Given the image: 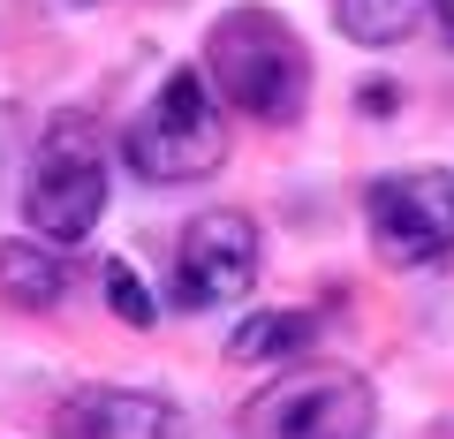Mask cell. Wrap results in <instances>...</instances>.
I'll use <instances>...</instances> for the list:
<instances>
[{
	"mask_svg": "<svg viewBox=\"0 0 454 439\" xmlns=\"http://www.w3.org/2000/svg\"><path fill=\"white\" fill-rule=\"evenodd\" d=\"M258 280V228L243 212H197L190 235L175 243V303L182 310H220L250 295Z\"/></svg>",
	"mask_w": 454,
	"mask_h": 439,
	"instance_id": "obj_6",
	"label": "cell"
},
{
	"mask_svg": "<svg viewBox=\"0 0 454 439\" xmlns=\"http://www.w3.org/2000/svg\"><path fill=\"white\" fill-rule=\"evenodd\" d=\"M61 8H98V0H61Z\"/></svg>",
	"mask_w": 454,
	"mask_h": 439,
	"instance_id": "obj_15",
	"label": "cell"
},
{
	"mask_svg": "<svg viewBox=\"0 0 454 439\" xmlns=\"http://www.w3.org/2000/svg\"><path fill=\"white\" fill-rule=\"evenodd\" d=\"M432 16H439V31L454 38V0H432Z\"/></svg>",
	"mask_w": 454,
	"mask_h": 439,
	"instance_id": "obj_13",
	"label": "cell"
},
{
	"mask_svg": "<svg viewBox=\"0 0 454 439\" xmlns=\"http://www.w3.org/2000/svg\"><path fill=\"white\" fill-rule=\"evenodd\" d=\"M424 8H432V0H333V23L356 38V46H402L424 23Z\"/></svg>",
	"mask_w": 454,
	"mask_h": 439,
	"instance_id": "obj_10",
	"label": "cell"
},
{
	"mask_svg": "<svg viewBox=\"0 0 454 439\" xmlns=\"http://www.w3.org/2000/svg\"><path fill=\"white\" fill-rule=\"evenodd\" d=\"M205 83L220 91V106L280 129L310 98V53L273 8H227L205 38Z\"/></svg>",
	"mask_w": 454,
	"mask_h": 439,
	"instance_id": "obj_1",
	"label": "cell"
},
{
	"mask_svg": "<svg viewBox=\"0 0 454 439\" xmlns=\"http://www.w3.org/2000/svg\"><path fill=\"white\" fill-rule=\"evenodd\" d=\"M68 288L61 258H53V243H38V235H8L0 243V295L16 310H53Z\"/></svg>",
	"mask_w": 454,
	"mask_h": 439,
	"instance_id": "obj_8",
	"label": "cell"
},
{
	"mask_svg": "<svg viewBox=\"0 0 454 439\" xmlns=\"http://www.w3.org/2000/svg\"><path fill=\"white\" fill-rule=\"evenodd\" d=\"M364 220H372V250L387 265H439V258H454V175L447 167L379 175L372 190H364Z\"/></svg>",
	"mask_w": 454,
	"mask_h": 439,
	"instance_id": "obj_5",
	"label": "cell"
},
{
	"mask_svg": "<svg viewBox=\"0 0 454 439\" xmlns=\"http://www.w3.org/2000/svg\"><path fill=\"white\" fill-rule=\"evenodd\" d=\"M379 402L340 364H295L250 402L243 439H372Z\"/></svg>",
	"mask_w": 454,
	"mask_h": 439,
	"instance_id": "obj_4",
	"label": "cell"
},
{
	"mask_svg": "<svg viewBox=\"0 0 454 439\" xmlns=\"http://www.w3.org/2000/svg\"><path fill=\"white\" fill-rule=\"evenodd\" d=\"M8 129H16V114H0V152H8Z\"/></svg>",
	"mask_w": 454,
	"mask_h": 439,
	"instance_id": "obj_14",
	"label": "cell"
},
{
	"mask_svg": "<svg viewBox=\"0 0 454 439\" xmlns=\"http://www.w3.org/2000/svg\"><path fill=\"white\" fill-rule=\"evenodd\" d=\"M318 341V318L310 310H250L235 333H227V364H288Z\"/></svg>",
	"mask_w": 454,
	"mask_h": 439,
	"instance_id": "obj_9",
	"label": "cell"
},
{
	"mask_svg": "<svg viewBox=\"0 0 454 439\" xmlns=\"http://www.w3.org/2000/svg\"><path fill=\"white\" fill-rule=\"evenodd\" d=\"M53 432L61 439H190V417L152 387H83L68 394Z\"/></svg>",
	"mask_w": 454,
	"mask_h": 439,
	"instance_id": "obj_7",
	"label": "cell"
},
{
	"mask_svg": "<svg viewBox=\"0 0 454 439\" xmlns=\"http://www.w3.org/2000/svg\"><path fill=\"white\" fill-rule=\"evenodd\" d=\"M23 220L38 243H83L106 220V152L83 114L46 129L31 175H23Z\"/></svg>",
	"mask_w": 454,
	"mask_h": 439,
	"instance_id": "obj_3",
	"label": "cell"
},
{
	"mask_svg": "<svg viewBox=\"0 0 454 439\" xmlns=\"http://www.w3.org/2000/svg\"><path fill=\"white\" fill-rule=\"evenodd\" d=\"M106 310H114L121 325H152V318H160V303H152L145 273H137L129 258H114V265H106Z\"/></svg>",
	"mask_w": 454,
	"mask_h": 439,
	"instance_id": "obj_11",
	"label": "cell"
},
{
	"mask_svg": "<svg viewBox=\"0 0 454 439\" xmlns=\"http://www.w3.org/2000/svg\"><path fill=\"white\" fill-rule=\"evenodd\" d=\"M364 106H372V114H394V106H402V83H364Z\"/></svg>",
	"mask_w": 454,
	"mask_h": 439,
	"instance_id": "obj_12",
	"label": "cell"
},
{
	"mask_svg": "<svg viewBox=\"0 0 454 439\" xmlns=\"http://www.w3.org/2000/svg\"><path fill=\"white\" fill-rule=\"evenodd\" d=\"M121 160L145 182H205L227 160V114L205 68H167V83L145 98V114L121 137Z\"/></svg>",
	"mask_w": 454,
	"mask_h": 439,
	"instance_id": "obj_2",
	"label": "cell"
}]
</instances>
